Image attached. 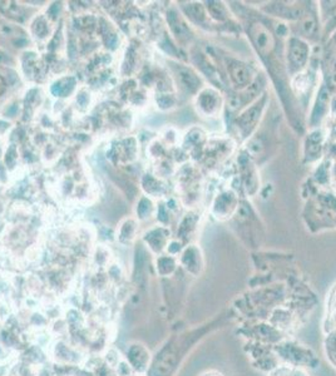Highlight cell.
I'll return each mask as SVG.
<instances>
[{"label":"cell","instance_id":"1","mask_svg":"<svg viewBox=\"0 0 336 376\" xmlns=\"http://www.w3.org/2000/svg\"><path fill=\"white\" fill-rule=\"evenodd\" d=\"M206 332H207L206 329L191 331L182 335L178 339V341L174 340L168 344L156 359V363L152 369V376H168L171 370L175 368L176 364L178 363L182 356L187 352V350H189L191 348L189 345H194Z\"/></svg>","mask_w":336,"mask_h":376},{"label":"cell","instance_id":"2","mask_svg":"<svg viewBox=\"0 0 336 376\" xmlns=\"http://www.w3.org/2000/svg\"><path fill=\"white\" fill-rule=\"evenodd\" d=\"M128 356H129L131 363L133 364L137 369H143L147 364L148 352L142 348L141 345H133L129 349Z\"/></svg>","mask_w":336,"mask_h":376},{"label":"cell","instance_id":"3","mask_svg":"<svg viewBox=\"0 0 336 376\" xmlns=\"http://www.w3.org/2000/svg\"><path fill=\"white\" fill-rule=\"evenodd\" d=\"M200 376H223L222 375L221 373H218V371H216V370H209V371H206V373H203V374H201Z\"/></svg>","mask_w":336,"mask_h":376}]
</instances>
